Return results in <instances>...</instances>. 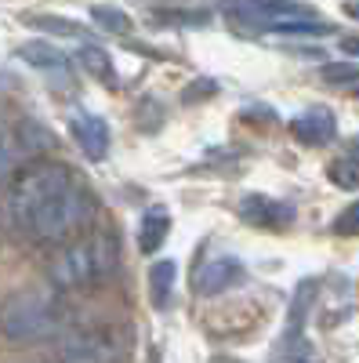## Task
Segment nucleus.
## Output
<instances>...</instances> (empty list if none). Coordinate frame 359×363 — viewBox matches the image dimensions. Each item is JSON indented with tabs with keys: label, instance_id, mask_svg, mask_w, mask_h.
Returning a JSON list of instances; mask_svg holds the SVG:
<instances>
[{
	"label": "nucleus",
	"instance_id": "nucleus-1",
	"mask_svg": "<svg viewBox=\"0 0 359 363\" xmlns=\"http://www.w3.org/2000/svg\"><path fill=\"white\" fill-rule=\"evenodd\" d=\"M8 215L15 229L40 244H62L84 233L95 218V193L58 160H33L8 182Z\"/></svg>",
	"mask_w": 359,
	"mask_h": 363
},
{
	"label": "nucleus",
	"instance_id": "nucleus-2",
	"mask_svg": "<svg viewBox=\"0 0 359 363\" xmlns=\"http://www.w3.org/2000/svg\"><path fill=\"white\" fill-rule=\"evenodd\" d=\"M229 15L247 29H265V33H280V37L334 33L331 22H323L319 15H312L309 4H297V0H232Z\"/></svg>",
	"mask_w": 359,
	"mask_h": 363
},
{
	"label": "nucleus",
	"instance_id": "nucleus-3",
	"mask_svg": "<svg viewBox=\"0 0 359 363\" xmlns=\"http://www.w3.org/2000/svg\"><path fill=\"white\" fill-rule=\"evenodd\" d=\"M120 269V247L109 233H91L69 244L62 255L51 262V280L58 287H87L102 284Z\"/></svg>",
	"mask_w": 359,
	"mask_h": 363
},
{
	"label": "nucleus",
	"instance_id": "nucleus-4",
	"mask_svg": "<svg viewBox=\"0 0 359 363\" xmlns=\"http://www.w3.org/2000/svg\"><path fill=\"white\" fill-rule=\"evenodd\" d=\"M66 327V306L55 294L22 291L0 306V330L11 342H44Z\"/></svg>",
	"mask_w": 359,
	"mask_h": 363
},
{
	"label": "nucleus",
	"instance_id": "nucleus-5",
	"mask_svg": "<svg viewBox=\"0 0 359 363\" xmlns=\"http://www.w3.org/2000/svg\"><path fill=\"white\" fill-rule=\"evenodd\" d=\"M312 294H316V284L305 280L294 294V306H290V320H287V330L276 345V356L273 363H316V352L312 345L305 342V316H309V306H312Z\"/></svg>",
	"mask_w": 359,
	"mask_h": 363
},
{
	"label": "nucleus",
	"instance_id": "nucleus-6",
	"mask_svg": "<svg viewBox=\"0 0 359 363\" xmlns=\"http://www.w3.org/2000/svg\"><path fill=\"white\" fill-rule=\"evenodd\" d=\"M239 218L254 229H273V233H283L294 225V207L283 203V200H273V196H261V193H251L239 200Z\"/></svg>",
	"mask_w": 359,
	"mask_h": 363
},
{
	"label": "nucleus",
	"instance_id": "nucleus-7",
	"mask_svg": "<svg viewBox=\"0 0 359 363\" xmlns=\"http://www.w3.org/2000/svg\"><path fill=\"white\" fill-rule=\"evenodd\" d=\"M244 277H247L244 262L222 255V258L203 262V265L193 272V291H196L200 298H211V294H222V291H229V287H236V284H244Z\"/></svg>",
	"mask_w": 359,
	"mask_h": 363
},
{
	"label": "nucleus",
	"instance_id": "nucleus-8",
	"mask_svg": "<svg viewBox=\"0 0 359 363\" xmlns=\"http://www.w3.org/2000/svg\"><path fill=\"white\" fill-rule=\"evenodd\" d=\"M294 138L297 142H305V145H331L338 138V120L331 109H323V106H312L309 113H302L290 124Z\"/></svg>",
	"mask_w": 359,
	"mask_h": 363
},
{
	"label": "nucleus",
	"instance_id": "nucleus-9",
	"mask_svg": "<svg viewBox=\"0 0 359 363\" xmlns=\"http://www.w3.org/2000/svg\"><path fill=\"white\" fill-rule=\"evenodd\" d=\"M69 135L76 138V145L91 160H102L109 153V124H106L102 116H91V113L69 116Z\"/></svg>",
	"mask_w": 359,
	"mask_h": 363
},
{
	"label": "nucleus",
	"instance_id": "nucleus-10",
	"mask_svg": "<svg viewBox=\"0 0 359 363\" xmlns=\"http://www.w3.org/2000/svg\"><path fill=\"white\" fill-rule=\"evenodd\" d=\"M15 55L22 58L25 66H33V69H40V73H69V62H66V55L58 51V48H51L47 40H29V44H18L15 48Z\"/></svg>",
	"mask_w": 359,
	"mask_h": 363
},
{
	"label": "nucleus",
	"instance_id": "nucleus-11",
	"mask_svg": "<svg viewBox=\"0 0 359 363\" xmlns=\"http://www.w3.org/2000/svg\"><path fill=\"white\" fill-rule=\"evenodd\" d=\"M171 233V215H167V207H149L145 211V218L138 225V251L142 255H153L164 247V240Z\"/></svg>",
	"mask_w": 359,
	"mask_h": 363
},
{
	"label": "nucleus",
	"instance_id": "nucleus-12",
	"mask_svg": "<svg viewBox=\"0 0 359 363\" xmlns=\"http://www.w3.org/2000/svg\"><path fill=\"white\" fill-rule=\"evenodd\" d=\"M25 153V138L15 124H4L0 120V189L11 182V174L18 171V160Z\"/></svg>",
	"mask_w": 359,
	"mask_h": 363
},
{
	"label": "nucleus",
	"instance_id": "nucleus-13",
	"mask_svg": "<svg viewBox=\"0 0 359 363\" xmlns=\"http://www.w3.org/2000/svg\"><path fill=\"white\" fill-rule=\"evenodd\" d=\"M22 22H25V26H33V29H40V33L80 37V40H84V37H91L80 22H73V18H58V15H22Z\"/></svg>",
	"mask_w": 359,
	"mask_h": 363
},
{
	"label": "nucleus",
	"instance_id": "nucleus-14",
	"mask_svg": "<svg viewBox=\"0 0 359 363\" xmlns=\"http://www.w3.org/2000/svg\"><path fill=\"white\" fill-rule=\"evenodd\" d=\"M174 287V262H156L149 269V294H153V306L167 309V298Z\"/></svg>",
	"mask_w": 359,
	"mask_h": 363
},
{
	"label": "nucleus",
	"instance_id": "nucleus-15",
	"mask_svg": "<svg viewBox=\"0 0 359 363\" xmlns=\"http://www.w3.org/2000/svg\"><path fill=\"white\" fill-rule=\"evenodd\" d=\"M76 58L84 62V69L91 73V77H98V80L113 84V58H109V55H106L102 48H95V44H84Z\"/></svg>",
	"mask_w": 359,
	"mask_h": 363
},
{
	"label": "nucleus",
	"instance_id": "nucleus-16",
	"mask_svg": "<svg viewBox=\"0 0 359 363\" xmlns=\"http://www.w3.org/2000/svg\"><path fill=\"white\" fill-rule=\"evenodd\" d=\"M66 356H69V363H106L113 352L106 345H98V338H73Z\"/></svg>",
	"mask_w": 359,
	"mask_h": 363
},
{
	"label": "nucleus",
	"instance_id": "nucleus-17",
	"mask_svg": "<svg viewBox=\"0 0 359 363\" xmlns=\"http://www.w3.org/2000/svg\"><path fill=\"white\" fill-rule=\"evenodd\" d=\"M326 174H331V182L341 186V189H359V157L355 153L352 157H338Z\"/></svg>",
	"mask_w": 359,
	"mask_h": 363
},
{
	"label": "nucleus",
	"instance_id": "nucleus-18",
	"mask_svg": "<svg viewBox=\"0 0 359 363\" xmlns=\"http://www.w3.org/2000/svg\"><path fill=\"white\" fill-rule=\"evenodd\" d=\"M91 18H95L102 29H109V33H131V29H135L131 15H124L120 8H106V4H95V8H91Z\"/></svg>",
	"mask_w": 359,
	"mask_h": 363
},
{
	"label": "nucleus",
	"instance_id": "nucleus-19",
	"mask_svg": "<svg viewBox=\"0 0 359 363\" xmlns=\"http://www.w3.org/2000/svg\"><path fill=\"white\" fill-rule=\"evenodd\" d=\"M323 80L326 84H359V66L331 62V66H323Z\"/></svg>",
	"mask_w": 359,
	"mask_h": 363
},
{
	"label": "nucleus",
	"instance_id": "nucleus-20",
	"mask_svg": "<svg viewBox=\"0 0 359 363\" xmlns=\"http://www.w3.org/2000/svg\"><path fill=\"white\" fill-rule=\"evenodd\" d=\"M334 233L338 236H359V203H352V207L341 211L338 222H334Z\"/></svg>",
	"mask_w": 359,
	"mask_h": 363
},
{
	"label": "nucleus",
	"instance_id": "nucleus-21",
	"mask_svg": "<svg viewBox=\"0 0 359 363\" xmlns=\"http://www.w3.org/2000/svg\"><path fill=\"white\" fill-rule=\"evenodd\" d=\"M341 51L352 55V58H359V37H345V40H341Z\"/></svg>",
	"mask_w": 359,
	"mask_h": 363
},
{
	"label": "nucleus",
	"instance_id": "nucleus-22",
	"mask_svg": "<svg viewBox=\"0 0 359 363\" xmlns=\"http://www.w3.org/2000/svg\"><path fill=\"white\" fill-rule=\"evenodd\" d=\"M345 15H348V18H359V0H352V4H345Z\"/></svg>",
	"mask_w": 359,
	"mask_h": 363
},
{
	"label": "nucleus",
	"instance_id": "nucleus-23",
	"mask_svg": "<svg viewBox=\"0 0 359 363\" xmlns=\"http://www.w3.org/2000/svg\"><path fill=\"white\" fill-rule=\"evenodd\" d=\"M355 95H359V91H355Z\"/></svg>",
	"mask_w": 359,
	"mask_h": 363
}]
</instances>
